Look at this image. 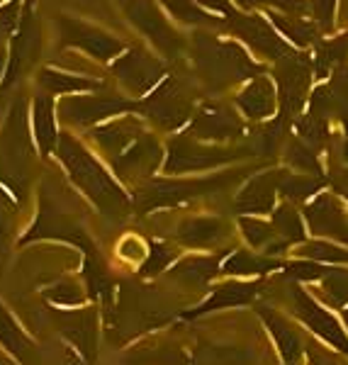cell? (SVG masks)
<instances>
[{"label": "cell", "mask_w": 348, "mask_h": 365, "mask_svg": "<svg viewBox=\"0 0 348 365\" xmlns=\"http://www.w3.org/2000/svg\"><path fill=\"white\" fill-rule=\"evenodd\" d=\"M54 154L63 163L71 182L96 205L98 212H103L110 220H125L132 207L129 195L112 178L110 170L88 151L86 144H81L73 134H61Z\"/></svg>", "instance_id": "obj_1"}, {"label": "cell", "mask_w": 348, "mask_h": 365, "mask_svg": "<svg viewBox=\"0 0 348 365\" xmlns=\"http://www.w3.org/2000/svg\"><path fill=\"white\" fill-rule=\"evenodd\" d=\"M32 122L27 117V100H17L0 132V185L22 200L27 170L32 163Z\"/></svg>", "instance_id": "obj_2"}, {"label": "cell", "mask_w": 348, "mask_h": 365, "mask_svg": "<svg viewBox=\"0 0 348 365\" xmlns=\"http://www.w3.org/2000/svg\"><path fill=\"white\" fill-rule=\"evenodd\" d=\"M58 117L66 122L68 127H83L91 129L100 125L105 120H112L117 115L125 113H137V103L122 98V96H78V93H71L63 96L56 105Z\"/></svg>", "instance_id": "obj_3"}, {"label": "cell", "mask_w": 348, "mask_h": 365, "mask_svg": "<svg viewBox=\"0 0 348 365\" xmlns=\"http://www.w3.org/2000/svg\"><path fill=\"white\" fill-rule=\"evenodd\" d=\"M58 34H61L63 49H81L83 54L93 56L96 61H115L127 49L125 42L112 37L110 32L96 25L78 20V17H58Z\"/></svg>", "instance_id": "obj_4"}, {"label": "cell", "mask_w": 348, "mask_h": 365, "mask_svg": "<svg viewBox=\"0 0 348 365\" xmlns=\"http://www.w3.org/2000/svg\"><path fill=\"white\" fill-rule=\"evenodd\" d=\"M42 239L66 241V244H73V246H78V249H83V253L96 251V244L88 239L81 222L76 220V217L66 215V212L56 210L54 205H49L46 197H42V205H39L37 222L29 227V232L20 239V244L27 246V244H32V241H42Z\"/></svg>", "instance_id": "obj_5"}, {"label": "cell", "mask_w": 348, "mask_h": 365, "mask_svg": "<svg viewBox=\"0 0 348 365\" xmlns=\"http://www.w3.org/2000/svg\"><path fill=\"white\" fill-rule=\"evenodd\" d=\"M222 180H151L137 187L134 192V207L137 212H151L156 207H170L185 200L215 190Z\"/></svg>", "instance_id": "obj_6"}, {"label": "cell", "mask_w": 348, "mask_h": 365, "mask_svg": "<svg viewBox=\"0 0 348 365\" xmlns=\"http://www.w3.org/2000/svg\"><path fill=\"white\" fill-rule=\"evenodd\" d=\"M125 10L127 20L144 34L146 39H151L153 46H158L166 54H175L180 46V37L168 27L166 17L161 15V10L153 5V0H117Z\"/></svg>", "instance_id": "obj_7"}, {"label": "cell", "mask_w": 348, "mask_h": 365, "mask_svg": "<svg viewBox=\"0 0 348 365\" xmlns=\"http://www.w3.org/2000/svg\"><path fill=\"white\" fill-rule=\"evenodd\" d=\"M112 73L117 76L122 86L134 96H146L158 81L163 78V66L158 58L146 54L144 49H129L122 51L112 61Z\"/></svg>", "instance_id": "obj_8"}, {"label": "cell", "mask_w": 348, "mask_h": 365, "mask_svg": "<svg viewBox=\"0 0 348 365\" xmlns=\"http://www.w3.org/2000/svg\"><path fill=\"white\" fill-rule=\"evenodd\" d=\"M137 113L166 129H175L190 117V103L180 93V88L175 86V81H166L149 98L137 103Z\"/></svg>", "instance_id": "obj_9"}, {"label": "cell", "mask_w": 348, "mask_h": 365, "mask_svg": "<svg viewBox=\"0 0 348 365\" xmlns=\"http://www.w3.org/2000/svg\"><path fill=\"white\" fill-rule=\"evenodd\" d=\"M37 54H39V22L34 13L25 10L20 27H17V32L10 39V58L3 73V88L13 86L17 76H20V71H25L37 58Z\"/></svg>", "instance_id": "obj_10"}, {"label": "cell", "mask_w": 348, "mask_h": 365, "mask_svg": "<svg viewBox=\"0 0 348 365\" xmlns=\"http://www.w3.org/2000/svg\"><path fill=\"white\" fill-rule=\"evenodd\" d=\"M56 103H54V93L39 88V93L32 98V108H29V122H32V134H34V144H37L39 154L44 158L56 151L58 144V127H56Z\"/></svg>", "instance_id": "obj_11"}, {"label": "cell", "mask_w": 348, "mask_h": 365, "mask_svg": "<svg viewBox=\"0 0 348 365\" xmlns=\"http://www.w3.org/2000/svg\"><path fill=\"white\" fill-rule=\"evenodd\" d=\"M58 331L66 336L91 361L96 356L98 341V317L96 309H71V312H54Z\"/></svg>", "instance_id": "obj_12"}, {"label": "cell", "mask_w": 348, "mask_h": 365, "mask_svg": "<svg viewBox=\"0 0 348 365\" xmlns=\"http://www.w3.org/2000/svg\"><path fill=\"white\" fill-rule=\"evenodd\" d=\"M227 151L205 149V146L193 144L190 139H173L168 146V158L163 163L166 173H185V170H200L210 166H220V163L229 161Z\"/></svg>", "instance_id": "obj_13"}, {"label": "cell", "mask_w": 348, "mask_h": 365, "mask_svg": "<svg viewBox=\"0 0 348 365\" xmlns=\"http://www.w3.org/2000/svg\"><path fill=\"white\" fill-rule=\"evenodd\" d=\"M161 158V146L149 137H137L122 154L112 158V168L122 178L134 180L137 175H146Z\"/></svg>", "instance_id": "obj_14"}, {"label": "cell", "mask_w": 348, "mask_h": 365, "mask_svg": "<svg viewBox=\"0 0 348 365\" xmlns=\"http://www.w3.org/2000/svg\"><path fill=\"white\" fill-rule=\"evenodd\" d=\"M295 309H297V314L302 317V322L307 327L314 329L319 336L327 339L329 344H334L336 349L348 353V339H346L344 329L339 327V322H336L329 312H324L309 295H304L302 290H295Z\"/></svg>", "instance_id": "obj_15"}, {"label": "cell", "mask_w": 348, "mask_h": 365, "mask_svg": "<svg viewBox=\"0 0 348 365\" xmlns=\"http://www.w3.org/2000/svg\"><path fill=\"white\" fill-rule=\"evenodd\" d=\"M139 134H141L139 122L134 120V117H129V115L120 117V120H115V117H112L110 122H100V125L91 127L93 141H96L98 149L105 151L110 158L122 154V151H125L127 146L139 137Z\"/></svg>", "instance_id": "obj_16"}, {"label": "cell", "mask_w": 348, "mask_h": 365, "mask_svg": "<svg viewBox=\"0 0 348 365\" xmlns=\"http://www.w3.org/2000/svg\"><path fill=\"white\" fill-rule=\"evenodd\" d=\"M239 129H241L239 120L229 113V110L215 108V105H205L195 115V120H193L188 132L200 139H227V137H234Z\"/></svg>", "instance_id": "obj_17"}, {"label": "cell", "mask_w": 348, "mask_h": 365, "mask_svg": "<svg viewBox=\"0 0 348 365\" xmlns=\"http://www.w3.org/2000/svg\"><path fill=\"white\" fill-rule=\"evenodd\" d=\"M307 220L317 234L348 241V222L332 197H319L312 207H307Z\"/></svg>", "instance_id": "obj_18"}, {"label": "cell", "mask_w": 348, "mask_h": 365, "mask_svg": "<svg viewBox=\"0 0 348 365\" xmlns=\"http://www.w3.org/2000/svg\"><path fill=\"white\" fill-rule=\"evenodd\" d=\"M37 86L44 91L54 93V96H71V93H91L100 91L103 83L96 78H88V76L68 73V71H58L51 66H44L37 71Z\"/></svg>", "instance_id": "obj_19"}, {"label": "cell", "mask_w": 348, "mask_h": 365, "mask_svg": "<svg viewBox=\"0 0 348 365\" xmlns=\"http://www.w3.org/2000/svg\"><path fill=\"white\" fill-rule=\"evenodd\" d=\"M234 29H237L246 42H251L256 46L258 51H265V54L273 58L287 56V49L280 44V39L273 37V32H270V29L265 27V22L258 20V17H237V20H234Z\"/></svg>", "instance_id": "obj_20"}, {"label": "cell", "mask_w": 348, "mask_h": 365, "mask_svg": "<svg viewBox=\"0 0 348 365\" xmlns=\"http://www.w3.org/2000/svg\"><path fill=\"white\" fill-rule=\"evenodd\" d=\"M282 180L280 173H265L253 178L249 185L244 187V192L239 195V210L246 212H265L273 205V192L275 185Z\"/></svg>", "instance_id": "obj_21"}, {"label": "cell", "mask_w": 348, "mask_h": 365, "mask_svg": "<svg viewBox=\"0 0 348 365\" xmlns=\"http://www.w3.org/2000/svg\"><path fill=\"white\" fill-rule=\"evenodd\" d=\"M224 222L215 217H200V220H188L178 227V239L185 246H210L217 239L224 237Z\"/></svg>", "instance_id": "obj_22"}, {"label": "cell", "mask_w": 348, "mask_h": 365, "mask_svg": "<svg viewBox=\"0 0 348 365\" xmlns=\"http://www.w3.org/2000/svg\"><path fill=\"white\" fill-rule=\"evenodd\" d=\"M307 68L302 61H287L285 68L280 71V83H282V105L287 110H297L304 103V91H307Z\"/></svg>", "instance_id": "obj_23"}, {"label": "cell", "mask_w": 348, "mask_h": 365, "mask_svg": "<svg viewBox=\"0 0 348 365\" xmlns=\"http://www.w3.org/2000/svg\"><path fill=\"white\" fill-rule=\"evenodd\" d=\"M239 105L246 115L258 120V117H268L275 108V96H273V86L265 78H258L246 88L239 96Z\"/></svg>", "instance_id": "obj_24"}, {"label": "cell", "mask_w": 348, "mask_h": 365, "mask_svg": "<svg viewBox=\"0 0 348 365\" xmlns=\"http://www.w3.org/2000/svg\"><path fill=\"white\" fill-rule=\"evenodd\" d=\"M0 344L5 346V351H10L17 361H25V353L34 349V344L25 336L17 322L8 314V309L0 304Z\"/></svg>", "instance_id": "obj_25"}, {"label": "cell", "mask_w": 348, "mask_h": 365, "mask_svg": "<svg viewBox=\"0 0 348 365\" xmlns=\"http://www.w3.org/2000/svg\"><path fill=\"white\" fill-rule=\"evenodd\" d=\"M256 290H258L256 285H222L215 290V295L210 299H205V302L200 304L195 312H190L188 317L205 314V312H212L217 307H234V304H241V302H246V299H251Z\"/></svg>", "instance_id": "obj_26"}, {"label": "cell", "mask_w": 348, "mask_h": 365, "mask_svg": "<svg viewBox=\"0 0 348 365\" xmlns=\"http://www.w3.org/2000/svg\"><path fill=\"white\" fill-rule=\"evenodd\" d=\"M261 317L265 319V324L270 327V334L275 336V341H278V346H280V351H282V358L285 361H297V356H300V339L292 334V329L287 327L285 322L280 319L278 314H273L270 309H261Z\"/></svg>", "instance_id": "obj_27"}, {"label": "cell", "mask_w": 348, "mask_h": 365, "mask_svg": "<svg viewBox=\"0 0 348 365\" xmlns=\"http://www.w3.org/2000/svg\"><path fill=\"white\" fill-rule=\"evenodd\" d=\"M217 268L215 258H205V256H195V258H188L185 263H180L178 268L173 270V275L183 282H190V285H203L212 278Z\"/></svg>", "instance_id": "obj_28"}, {"label": "cell", "mask_w": 348, "mask_h": 365, "mask_svg": "<svg viewBox=\"0 0 348 365\" xmlns=\"http://www.w3.org/2000/svg\"><path fill=\"white\" fill-rule=\"evenodd\" d=\"M161 5L170 15L178 17L180 22H188V25H210V22H215V17H210V13H205L200 8L198 0H161Z\"/></svg>", "instance_id": "obj_29"}, {"label": "cell", "mask_w": 348, "mask_h": 365, "mask_svg": "<svg viewBox=\"0 0 348 365\" xmlns=\"http://www.w3.org/2000/svg\"><path fill=\"white\" fill-rule=\"evenodd\" d=\"M15 227V197L5 185H0V258L5 256L10 246Z\"/></svg>", "instance_id": "obj_30"}, {"label": "cell", "mask_w": 348, "mask_h": 365, "mask_svg": "<svg viewBox=\"0 0 348 365\" xmlns=\"http://www.w3.org/2000/svg\"><path fill=\"white\" fill-rule=\"evenodd\" d=\"M46 299L54 304H63V307H81L86 302V295L81 292L78 282L73 280H58L49 290L44 292Z\"/></svg>", "instance_id": "obj_31"}, {"label": "cell", "mask_w": 348, "mask_h": 365, "mask_svg": "<svg viewBox=\"0 0 348 365\" xmlns=\"http://www.w3.org/2000/svg\"><path fill=\"white\" fill-rule=\"evenodd\" d=\"M273 261H258V258L249 256L246 251H239L224 263V273L229 275H249V273H261V270L273 268Z\"/></svg>", "instance_id": "obj_32"}, {"label": "cell", "mask_w": 348, "mask_h": 365, "mask_svg": "<svg viewBox=\"0 0 348 365\" xmlns=\"http://www.w3.org/2000/svg\"><path fill=\"white\" fill-rule=\"evenodd\" d=\"M324 290L334 304L348 302V270H327L324 273Z\"/></svg>", "instance_id": "obj_33"}, {"label": "cell", "mask_w": 348, "mask_h": 365, "mask_svg": "<svg viewBox=\"0 0 348 365\" xmlns=\"http://www.w3.org/2000/svg\"><path fill=\"white\" fill-rule=\"evenodd\" d=\"M319 187V180L314 178H304V175H285L280 180V190L282 195L292 197V200H304Z\"/></svg>", "instance_id": "obj_34"}, {"label": "cell", "mask_w": 348, "mask_h": 365, "mask_svg": "<svg viewBox=\"0 0 348 365\" xmlns=\"http://www.w3.org/2000/svg\"><path fill=\"white\" fill-rule=\"evenodd\" d=\"M275 227L280 229V234L290 241H302L304 232H302V220L300 215L290 207H280L275 212Z\"/></svg>", "instance_id": "obj_35"}, {"label": "cell", "mask_w": 348, "mask_h": 365, "mask_svg": "<svg viewBox=\"0 0 348 365\" xmlns=\"http://www.w3.org/2000/svg\"><path fill=\"white\" fill-rule=\"evenodd\" d=\"M273 22L282 29V32H285V37H290L292 42H297V44H307L312 37H314V29H312L309 25H304V22L295 20V17L273 15Z\"/></svg>", "instance_id": "obj_36"}, {"label": "cell", "mask_w": 348, "mask_h": 365, "mask_svg": "<svg viewBox=\"0 0 348 365\" xmlns=\"http://www.w3.org/2000/svg\"><path fill=\"white\" fill-rule=\"evenodd\" d=\"M20 0H10V3L0 5V42L5 39H13V34L20 27L22 20V10H20Z\"/></svg>", "instance_id": "obj_37"}, {"label": "cell", "mask_w": 348, "mask_h": 365, "mask_svg": "<svg viewBox=\"0 0 348 365\" xmlns=\"http://www.w3.org/2000/svg\"><path fill=\"white\" fill-rule=\"evenodd\" d=\"M302 256L319 258V261H334V263L346 261L348 263V251L336 249V246H332V244H322V241H317V244H304Z\"/></svg>", "instance_id": "obj_38"}, {"label": "cell", "mask_w": 348, "mask_h": 365, "mask_svg": "<svg viewBox=\"0 0 348 365\" xmlns=\"http://www.w3.org/2000/svg\"><path fill=\"white\" fill-rule=\"evenodd\" d=\"M170 261H173V253H170V249L156 244L149 251V261H146L144 266H141V275H144V278H151V275H156V273H161V270H166Z\"/></svg>", "instance_id": "obj_39"}, {"label": "cell", "mask_w": 348, "mask_h": 365, "mask_svg": "<svg viewBox=\"0 0 348 365\" xmlns=\"http://www.w3.org/2000/svg\"><path fill=\"white\" fill-rule=\"evenodd\" d=\"M241 229H244L246 239H249L253 246H263L273 239V229L258 220H241Z\"/></svg>", "instance_id": "obj_40"}, {"label": "cell", "mask_w": 348, "mask_h": 365, "mask_svg": "<svg viewBox=\"0 0 348 365\" xmlns=\"http://www.w3.org/2000/svg\"><path fill=\"white\" fill-rule=\"evenodd\" d=\"M290 161L295 163V166H300V168L319 170V163H317V158L312 156L302 144H292L290 146Z\"/></svg>", "instance_id": "obj_41"}, {"label": "cell", "mask_w": 348, "mask_h": 365, "mask_svg": "<svg viewBox=\"0 0 348 365\" xmlns=\"http://www.w3.org/2000/svg\"><path fill=\"white\" fill-rule=\"evenodd\" d=\"M287 273L300 280H314V278H324L327 270H322L319 266H312V263H292V266L287 268Z\"/></svg>", "instance_id": "obj_42"}, {"label": "cell", "mask_w": 348, "mask_h": 365, "mask_svg": "<svg viewBox=\"0 0 348 365\" xmlns=\"http://www.w3.org/2000/svg\"><path fill=\"white\" fill-rule=\"evenodd\" d=\"M334 5H336V0H312V10H314L317 20L324 22V25H332Z\"/></svg>", "instance_id": "obj_43"}, {"label": "cell", "mask_w": 348, "mask_h": 365, "mask_svg": "<svg viewBox=\"0 0 348 365\" xmlns=\"http://www.w3.org/2000/svg\"><path fill=\"white\" fill-rule=\"evenodd\" d=\"M241 5H256V3H268V5H278L285 10H302L304 0H239Z\"/></svg>", "instance_id": "obj_44"}, {"label": "cell", "mask_w": 348, "mask_h": 365, "mask_svg": "<svg viewBox=\"0 0 348 365\" xmlns=\"http://www.w3.org/2000/svg\"><path fill=\"white\" fill-rule=\"evenodd\" d=\"M200 5H208L210 10H217V13H227L229 15V3L227 0H198Z\"/></svg>", "instance_id": "obj_45"}, {"label": "cell", "mask_w": 348, "mask_h": 365, "mask_svg": "<svg viewBox=\"0 0 348 365\" xmlns=\"http://www.w3.org/2000/svg\"><path fill=\"white\" fill-rule=\"evenodd\" d=\"M341 190H346V195H348V173L344 175V180H341Z\"/></svg>", "instance_id": "obj_46"}, {"label": "cell", "mask_w": 348, "mask_h": 365, "mask_svg": "<svg viewBox=\"0 0 348 365\" xmlns=\"http://www.w3.org/2000/svg\"><path fill=\"white\" fill-rule=\"evenodd\" d=\"M344 319H346V324H348V309L344 312Z\"/></svg>", "instance_id": "obj_47"}, {"label": "cell", "mask_w": 348, "mask_h": 365, "mask_svg": "<svg viewBox=\"0 0 348 365\" xmlns=\"http://www.w3.org/2000/svg\"><path fill=\"white\" fill-rule=\"evenodd\" d=\"M344 156L348 158V144H346V149H344Z\"/></svg>", "instance_id": "obj_48"}]
</instances>
